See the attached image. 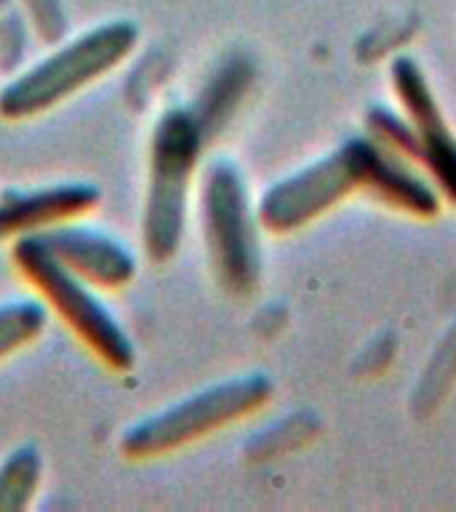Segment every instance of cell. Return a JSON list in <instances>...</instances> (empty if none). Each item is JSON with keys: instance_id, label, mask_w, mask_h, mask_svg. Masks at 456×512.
Returning <instances> with one entry per match:
<instances>
[{"instance_id": "obj_7", "label": "cell", "mask_w": 456, "mask_h": 512, "mask_svg": "<svg viewBox=\"0 0 456 512\" xmlns=\"http://www.w3.org/2000/svg\"><path fill=\"white\" fill-rule=\"evenodd\" d=\"M392 91L419 142V166L438 192L456 203V136L443 118L430 83L414 59H395L390 70Z\"/></svg>"}, {"instance_id": "obj_1", "label": "cell", "mask_w": 456, "mask_h": 512, "mask_svg": "<svg viewBox=\"0 0 456 512\" xmlns=\"http://www.w3.org/2000/svg\"><path fill=\"white\" fill-rule=\"evenodd\" d=\"M203 144L206 134L190 107H168L152 128L142 206V246L155 264L171 262L182 248L192 179Z\"/></svg>"}, {"instance_id": "obj_2", "label": "cell", "mask_w": 456, "mask_h": 512, "mask_svg": "<svg viewBox=\"0 0 456 512\" xmlns=\"http://www.w3.org/2000/svg\"><path fill=\"white\" fill-rule=\"evenodd\" d=\"M139 46V27L128 19L104 22L51 51L0 91V118L30 120L94 86L118 70Z\"/></svg>"}, {"instance_id": "obj_15", "label": "cell", "mask_w": 456, "mask_h": 512, "mask_svg": "<svg viewBox=\"0 0 456 512\" xmlns=\"http://www.w3.org/2000/svg\"><path fill=\"white\" fill-rule=\"evenodd\" d=\"M6 3H8V0H0V8H3V6H6Z\"/></svg>"}, {"instance_id": "obj_3", "label": "cell", "mask_w": 456, "mask_h": 512, "mask_svg": "<svg viewBox=\"0 0 456 512\" xmlns=\"http://www.w3.org/2000/svg\"><path fill=\"white\" fill-rule=\"evenodd\" d=\"M272 379L264 374H243L216 382L158 414L144 416L120 435V454L134 462L160 459L195 446L208 435L227 430L267 406Z\"/></svg>"}, {"instance_id": "obj_12", "label": "cell", "mask_w": 456, "mask_h": 512, "mask_svg": "<svg viewBox=\"0 0 456 512\" xmlns=\"http://www.w3.org/2000/svg\"><path fill=\"white\" fill-rule=\"evenodd\" d=\"M43 483V456L35 446H19L0 462V512L27 510Z\"/></svg>"}, {"instance_id": "obj_14", "label": "cell", "mask_w": 456, "mask_h": 512, "mask_svg": "<svg viewBox=\"0 0 456 512\" xmlns=\"http://www.w3.org/2000/svg\"><path fill=\"white\" fill-rule=\"evenodd\" d=\"M32 27L46 43H59L67 27V16L59 0H27Z\"/></svg>"}, {"instance_id": "obj_8", "label": "cell", "mask_w": 456, "mask_h": 512, "mask_svg": "<svg viewBox=\"0 0 456 512\" xmlns=\"http://www.w3.org/2000/svg\"><path fill=\"white\" fill-rule=\"evenodd\" d=\"M352 152L358 166V187L371 192L390 208L411 216H435L440 211V192L427 182V174L398 152L376 142L374 136H352Z\"/></svg>"}, {"instance_id": "obj_4", "label": "cell", "mask_w": 456, "mask_h": 512, "mask_svg": "<svg viewBox=\"0 0 456 512\" xmlns=\"http://www.w3.org/2000/svg\"><path fill=\"white\" fill-rule=\"evenodd\" d=\"M11 259L48 310L102 360L115 374H128L136 366V347L96 288L48 254L35 235L16 238Z\"/></svg>"}, {"instance_id": "obj_13", "label": "cell", "mask_w": 456, "mask_h": 512, "mask_svg": "<svg viewBox=\"0 0 456 512\" xmlns=\"http://www.w3.org/2000/svg\"><path fill=\"white\" fill-rule=\"evenodd\" d=\"M46 320V304L35 299L0 304V363L14 352L30 347L46 331Z\"/></svg>"}, {"instance_id": "obj_11", "label": "cell", "mask_w": 456, "mask_h": 512, "mask_svg": "<svg viewBox=\"0 0 456 512\" xmlns=\"http://www.w3.org/2000/svg\"><path fill=\"white\" fill-rule=\"evenodd\" d=\"M251 75H254V70H251V64L246 59H230V62H224L216 70L211 83L203 88L200 102L195 107H190V110L195 112V118H198L206 139L214 134L216 128L227 123L232 110L238 107L243 94H246Z\"/></svg>"}, {"instance_id": "obj_6", "label": "cell", "mask_w": 456, "mask_h": 512, "mask_svg": "<svg viewBox=\"0 0 456 512\" xmlns=\"http://www.w3.org/2000/svg\"><path fill=\"white\" fill-rule=\"evenodd\" d=\"M358 166L350 139L336 147L331 155L299 168L296 174L280 179L264 190L256 203V216L264 230L272 235H286L304 224L315 222L318 216L358 192Z\"/></svg>"}, {"instance_id": "obj_5", "label": "cell", "mask_w": 456, "mask_h": 512, "mask_svg": "<svg viewBox=\"0 0 456 512\" xmlns=\"http://www.w3.org/2000/svg\"><path fill=\"white\" fill-rule=\"evenodd\" d=\"M200 224L216 280L232 296H248L262 278L259 216L232 160H216L200 182Z\"/></svg>"}, {"instance_id": "obj_10", "label": "cell", "mask_w": 456, "mask_h": 512, "mask_svg": "<svg viewBox=\"0 0 456 512\" xmlns=\"http://www.w3.org/2000/svg\"><path fill=\"white\" fill-rule=\"evenodd\" d=\"M102 190L91 182H59L35 190L0 192V240L27 238L91 214Z\"/></svg>"}, {"instance_id": "obj_9", "label": "cell", "mask_w": 456, "mask_h": 512, "mask_svg": "<svg viewBox=\"0 0 456 512\" xmlns=\"http://www.w3.org/2000/svg\"><path fill=\"white\" fill-rule=\"evenodd\" d=\"M35 238L43 243V248L54 256L56 262L67 267L72 275L91 283L96 291L126 288L139 270L131 248H126L107 232L75 227V224L67 222L38 232Z\"/></svg>"}]
</instances>
